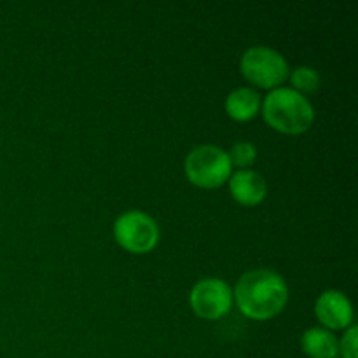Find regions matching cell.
Segmentation results:
<instances>
[{"label":"cell","instance_id":"1","mask_svg":"<svg viewBox=\"0 0 358 358\" xmlns=\"http://www.w3.org/2000/svg\"><path fill=\"white\" fill-rule=\"evenodd\" d=\"M234 299L243 315L268 320L278 315L289 301V287L282 275L271 269H254L238 280Z\"/></svg>","mask_w":358,"mask_h":358},{"label":"cell","instance_id":"2","mask_svg":"<svg viewBox=\"0 0 358 358\" xmlns=\"http://www.w3.org/2000/svg\"><path fill=\"white\" fill-rule=\"evenodd\" d=\"M262 112L271 128L289 135L306 131L315 119L313 105L292 87H275L264 98Z\"/></svg>","mask_w":358,"mask_h":358},{"label":"cell","instance_id":"3","mask_svg":"<svg viewBox=\"0 0 358 358\" xmlns=\"http://www.w3.org/2000/svg\"><path fill=\"white\" fill-rule=\"evenodd\" d=\"M185 175L198 187H219L229 180L233 164L226 150L217 145H199L185 157Z\"/></svg>","mask_w":358,"mask_h":358},{"label":"cell","instance_id":"4","mask_svg":"<svg viewBox=\"0 0 358 358\" xmlns=\"http://www.w3.org/2000/svg\"><path fill=\"white\" fill-rule=\"evenodd\" d=\"M241 73L252 84L264 90H275L289 77V63L278 51L266 45L247 49L240 62Z\"/></svg>","mask_w":358,"mask_h":358},{"label":"cell","instance_id":"5","mask_svg":"<svg viewBox=\"0 0 358 358\" xmlns=\"http://www.w3.org/2000/svg\"><path fill=\"white\" fill-rule=\"evenodd\" d=\"M114 236L122 248L133 254L150 252L159 241L156 220L140 210H128L114 222Z\"/></svg>","mask_w":358,"mask_h":358},{"label":"cell","instance_id":"6","mask_svg":"<svg viewBox=\"0 0 358 358\" xmlns=\"http://www.w3.org/2000/svg\"><path fill=\"white\" fill-rule=\"evenodd\" d=\"M191 308L198 317L206 320H219L229 313L233 306V290L224 280H199L191 290Z\"/></svg>","mask_w":358,"mask_h":358},{"label":"cell","instance_id":"7","mask_svg":"<svg viewBox=\"0 0 358 358\" xmlns=\"http://www.w3.org/2000/svg\"><path fill=\"white\" fill-rule=\"evenodd\" d=\"M315 313L322 324L329 329H346L353 322V306L348 297L339 290H325L315 304Z\"/></svg>","mask_w":358,"mask_h":358},{"label":"cell","instance_id":"8","mask_svg":"<svg viewBox=\"0 0 358 358\" xmlns=\"http://www.w3.org/2000/svg\"><path fill=\"white\" fill-rule=\"evenodd\" d=\"M229 191L238 203L254 206L266 198V180L252 170H238L229 177Z\"/></svg>","mask_w":358,"mask_h":358},{"label":"cell","instance_id":"9","mask_svg":"<svg viewBox=\"0 0 358 358\" xmlns=\"http://www.w3.org/2000/svg\"><path fill=\"white\" fill-rule=\"evenodd\" d=\"M303 352L311 358H336L339 353V343L331 331L322 327L308 329L301 339Z\"/></svg>","mask_w":358,"mask_h":358},{"label":"cell","instance_id":"10","mask_svg":"<svg viewBox=\"0 0 358 358\" xmlns=\"http://www.w3.org/2000/svg\"><path fill=\"white\" fill-rule=\"evenodd\" d=\"M261 107V96L250 87H238L226 98V110L236 121H248Z\"/></svg>","mask_w":358,"mask_h":358},{"label":"cell","instance_id":"11","mask_svg":"<svg viewBox=\"0 0 358 358\" xmlns=\"http://www.w3.org/2000/svg\"><path fill=\"white\" fill-rule=\"evenodd\" d=\"M290 83L294 86L292 90H296L297 93H311V91H317L318 86H320V76L311 66H297L290 73Z\"/></svg>","mask_w":358,"mask_h":358},{"label":"cell","instance_id":"12","mask_svg":"<svg viewBox=\"0 0 358 358\" xmlns=\"http://www.w3.org/2000/svg\"><path fill=\"white\" fill-rule=\"evenodd\" d=\"M227 156H229L231 164L241 168V170H247V166L254 164L255 157H257V149L250 142H238L227 152Z\"/></svg>","mask_w":358,"mask_h":358},{"label":"cell","instance_id":"13","mask_svg":"<svg viewBox=\"0 0 358 358\" xmlns=\"http://www.w3.org/2000/svg\"><path fill=\"white\" fill-rule=\"evenodd\" d=\"M357 332L358 331L355 325H350L348 331L343 336L339 350H341L343 357L345 358H357Z\"/></svg>","mask_w":358,"mask_h":358}]
</instances>
